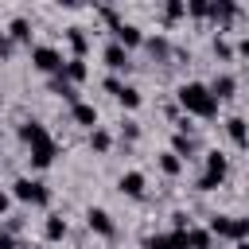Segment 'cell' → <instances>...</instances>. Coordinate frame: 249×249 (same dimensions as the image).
<instances>
[{"label": "cell", "mask_w": 249, "mask_h": 249, "mask_svg": "<svg viewBox=\"0 0 249 249\" xmlns=\"http://www.w3.org/2000/svg\"><path fill=\"white\" fill-rule=\"evenodd\" d=\"M4 31L12 35V43H16V47H35V43H31L35 27H31V19H27V16H12V23H8Z\"/></svg>", "instance_id": "13"}, {"label": "cell", "mask_w": 249, "mask_h": 249, "mask_svg": "<svg viewBox=\"0 0 249 249\" xmlns=\"http://www.w3.org/2000/svg\"><path fill=\"white\" fill-rule=\"evenodd\" d=\"M58 152H62V148H58L54 136H47L43 144H31V148H27V163H31V171H47V167L58 160Z\"/></svg>", "instance_id": "4"}, {"label": "cell", "mask_w": 249, "mask_h": 249, "mask_svg": "<svg viewBox=\"0 0 249 249\" xmlns=\"http://www.w3.org/2000/svg\"><path fill=\"white\" fill-rule=\"evenodd\" d=\"M210 51H214L222 62H233V43H230L226 35H214V39H210Z\"/></svg>", "instance_id": "26"}, {"label": "cell", "mask_w": 249, "mask_h": 249, "mask_svg": "<svg viewBox=\"0 0 249 249\" xmlns=\"http://www.w3.org/2000/svg\"><path fill=\"white\" fill-rule=\"evenodd\" d=\"M206 230H210V237H222V241H226V233H230V214H210V218H206Z\"/></svg>", "instance_id": "25"}, {"label": "cell", "mask_w": 249, "mask_h": 249, "mask_svg": "<svg viewBox=\"0 0 249 249\" xmlns=\"http://www.w3.org/2000/svg\"><path fill=\"white\" fill-rule=\"evenodd\" d=\"M167 245L171 249H191V230H171L167 233Z\"/></svg>", "instance_id": "30"}, {"label": "cell", "mask_w": 249, "mask_h": 249, "mask_svg": "<svg viewBox=\"0 0 249 249\" xmlns=\"http://www.w3.org/2000/svg\"><path fill=\"white\" fill-rule=\"evenodd\" d=\"M191 249H214V237L206 226H191Z\"/></svg>", "instance_id": "27"}, {"label": "cell", "mask_w": 249, "mask_h": 249, "mask_svg": "<svg viewBox=\"0 0 249 249\" xmlns=\"http://www.w3.org/2000/svg\"><path fill=\"white\" fill-rule=\"evenodd\" d=\"M171 226H175V230H191L195 222H191V214H183V210H175V214H171Z\"/></svg>", "instance_id": "36"}, {"label": "cell", "mask_w": 249, "mask_h": 249, "mask_svg": "<svg viewBox=\"0 0 249 249\" xmlns=\"http://www.w3.org/2000/svg\"><path fill=\"white\" fill-rule=\"evenodd\" d=\"M160 16H163L167 27L179 23V19H187V0H167V4H160Z\"/></svg>", "instance_id": "23"}, {"label": "cell", "mask_w": 249, "mask_h": 249, "mask_svg": "<svg viewBox=\"0 0 249 249\" xmlns=\"http://www.w3.org/2000/svg\"><path fill=\"white\" fill-rule=\"evenodd\" d=\"M89 152H93V156H109V152H113V132H109L105 124H97V128L89 132Z\"/></svg>", "instance_id": "20"}, {"label": "cell", "mask_w": 249, "mask_h": 249, "mask_svg": "<svg viewBox=\"0 0 249 249\" xmlns=\"http://www.w3.org/2000/svg\"><path fill=\"white\" fill-rule=\"evenodd\" d=\"M117 191H121L124 198H144V191H148V175H144V171H136V167H128V171H121Z\"/></svg>", "instance_id": "7"}, {"label": "cell", "mask_w": 249, "mask_h": 249, "mask_svg": "<svg viewBox=\"0 0 249 249\" xmlns=\"http://www.w3.org/2000/svg\"><path fill=\"white\" fill-rule=\"evenodd\" d=\"M144 47H148L156 58H167V39H163V35H156V39H144Z\"/></svg>", "instance_id": "32"}, {"label": "cell", "mask_w": 249, "mask_h": 249, "mask_svg": "<svg viewBox=\"0 0 249 249\" xmlns=\"http://www.w3.org/2000/svg\"><path fill=\"white\" fill-rule=\"evenodd\" d=\"M47 136H51V132H47L43 121H35V117H31V121H19V140H23L27 148H31V144H43Z\"/></svg>", "instance_id": "15"}, {"label": "cell", "mask_w": 249, "mask_h": 249, "mask_svg": "<svg viewBox=\"0 0 249 249\" xmlns=\"http://www.w3.org/2000/svg\"><path fill=\"white\" fill-rule=\"evenodd\" d=\"M117 105H121L124 113H136V109L144 105V93H140V89H136L132 82H124V89L117 93Z\"/></svg>", "instance_id": "21"}, {"label": "cell", "mask_w": 249, "mask_h": 249, "mask_svg": "<svg viewBox=\"0 0 249 249\" xmlns=\"http://www.w3.org/2000/svg\"><path fill=\"white\" fill-rule=\"evenodd\" d=\"M222 183L214 179V175H206V171H198V179H195V191H202V195H210V191H218Z\"/></svg>", "instance_id": "31"}, {"label": "cell", "mask_w": 249, "mask_h": 249, "mask_svg": "<svg viewBox=\"0 0 249 249\" xmlns=\"http://www.w3.org/2000/svg\"><path fill=\"white\" fill-rule=\"evenodd\" d=\"M8 195L16 198V202H27V206H39V210H47L51 206V187L43 183V179H31V175H19V179H12V187H8Z\"/></svg>", "instance_id": "2"}, {"label": "cell", "mask_w": 249, "mask_h": 249, "mask_svg": "<svg viewBox=\"0 0 249 249\" xmlns=\"http://www.w3.org/2000/svg\"><path fill=\"white\" fill-rule=\"evenodd\" d=\"M233 58H249V35H241V39L233 43Z\"/></svg>", "instance_id": "37"}, {"label": "cell", "mask_w": 249, "mask_h": 249, "mask_svg": "<svg viewBox=\"0 0 249 249\" xmlns=\"http://www.w3.org/2000/svg\"><path fill=\"white\" fill-rule=\"evenodd\" d=\"M62 78H66L70 86H82V82L89 78V62H86V58H70V54H66V66H62Z\"/></svg>", "instance_id": "18"}, {"label": "cell", "mask_w": 249, "mask_h": 249, "mask_svg": "<svg viewBox=\"0 0 249 249\" xmlns=\"http://www.w3.org/2000/svg\"><path fill=\"white\" fill-rule=\"evenodd\" d=\"M86 226H89V233H97V237H113V233H117V222H113V214H109L105 206H89V210H86Z\"/></svg>", "instance_id": "8"}, {"label": "cell", "mask_w": 249, "mask_h": 249, "mask_svg": "<svg viewBox=\"0 0 249 249\" xmlns=\"http://www.w3.org/2000/svg\"><path fill=\"white\" fill-rule=\"evenodd\" d=\"M66 233H70V222L62 214H47L43 218V241H62Z\"/></svg>", "instance_id": "17"}, {"label": "cell", "mask_w": 249, "mask_h": 249, "mask_svg": "<svg viewBox=\"0 0 249 249\" xmlns=\"http://www.w3.org/2000/svg\"><path fill=\"white\" fill-rule=\"evenodd\" d=\"M121 140H128V144H132V140H140V121L124 117V121H121Z\"/></svg>", "instance_id": "29"}, {"label": "cell", "mask_w": 249, "mask_h": 249, "mask_svg": "<svg viewBox=\"0 0 249 249\" xmlns=\"http://www.w3.org/2000/svg\"><path fill=\"white\" fill-rule=\"evenodd\" d=\"M202 171L214 175L218 183H226V175H230V156H226L222 148H206V152H202Z\"/></svg>", "instance_id": "9"}, {"label": "cell", "mask_w": 249, "mask_h": 249, "mask_svg": "<svg viewBox=\"0 0 249 249\" xmlns=\"http://www.w3.org/2000/svg\"><path fill=\"white\" fill-rule=\"evenodd\" d=\"M175 105H179L187 117H198V121H214L218 109H222L206 82H179V86H175Z\"/></svg>", "instance_id": "1"}, {"label": "cell", "mask_w": 249, "mask_h": 249, "mask_svg": "<svg viewBox=\"0 0 249 249\" xmlns=\"http://www.w3.org/2000/svg\"><path fill=\"white\" fill-rule=\"evenodd\" d=\"M109 31H113V43H121L128 54H132V51H140V47H144V39H148V35H144L136 23H128V19H117Z\"/></svg>", "instance_id": "5"}, {"label": "cell", "mask_w": 249, "mask_h": 249, "mask_svg": "<svg viewBox=\"0 0 249 249\" xmlns=\"http://www.w3.org/2000/svg\"><path fill=\"white\" fill-rule=\"evenodd\" d=\"M101 86H105V93H109V97H117V93L124 89V78H117V74H109V78H105Z\"/></svg>", "instance_id": "33"}, {"label": "cell", "mask_w": 249, "mask_h": 249, "mask_svg": "<svg viewBox=\"0 0 249 249\" xmlns=\"http://www.w3.org/2000/svg\"><path fill=\"white\" fill-rule=\"evenodd\" d=\"M12 54H16V43H12V35H8V31H0V58L8 62Z\"/></svg>", "instance_id": "34"}, {"label": "cell", "mask_w": 249, "mask_h": 249, "mask_svg": "<svg viewBox=\"0 0 249 249\" xmlns=\"http://www.w3.org/2000/svg\"><path fill=\"white\" fill-rule=\"evenodd\" d=\"M245 19H249V8H245Z\"/></svg>", "instance_id": "41"}, {"label": "cell", "mask_w": 249, "mask_h": 249, "mask_svg": "<svg viewBox=\"0 0 249 249\" xmlns=\"http://www.w3.org/2000/svg\"><path fill=\"white\" fill-rule=\"evenodd\" d=\"M47 89H51L54 97H62L66 105H78V101H82V97H78V86H70L62 74H58V78H47Z\"/></svg>", "instance_id": "19"}, {"label": "cell", "mask_w": 249, "mask_h": 249, "mask_svg": "<svg viewBox=\"0 0 249 249\" xmlns=\"http://www.w3.org/2000/svg\"><path fill=\"white\" fill-rule=\"evenodd\" d=\"M171 152L187 163V160L198 152V140H195V136H183V132H171Z\"/></svg>", "instance_id": "22"}, {"label": "cell", "mask_w": 249, "mask_h": 249, "mask_svg": "<svg viewBox=\"0 0 249 249\" xmlns=\"http://www.w3.org/2000/svg\"><path fill=\"white\" fill-rule=\"evenodd\" d=\"M226 241H230V245H237V241H249V214H237V218H230V233H226Z\"/></svg>", "instance_id": "24"}, {"label": "cell", "mask_w": 249, "mask_h": 249, "mask_svg": "<svg viewBox=\"0 0 249 249\" xmlns=\"http://www.w3.org/2000/svg\"><path fill=\"white\" fill-rule=\"evenodd\" d=\"M226 136L237 152H249V121L245 117H226Z\"/></svg>", "instance_id": "12"}, {"label": "cell", "mask_w": 249, "mask_h": 249, "mask_svg": "<svg viewBox=\"0 0 249 249\" xmlns=\"http://www.w3.org/2000/svg\"><path fill=\"white\" fill-rule=\"evenodd\" d=\"M206 86H210V93L218 97V105H222V101H230V97L237 93V78H233L230 70H222V74H214V78H210Z\"/></svg>", "instance_id": "14"}, {"label": "cell", "mask_w": 249, "mask_h": 249, "mask_svg": "<svg viewBox=\"0 0 249 249\" xmlns=\"http://www.w3.org/2000/svg\"><path fill=\"white\" fill-rule=\"evenodd\" d=\"M31 66H35L39 74H47V78H58L62 66H66V51L54 47V43H35V47H31Z\"/></svg>", "instance_id": "3"}, {"label": "cell", "mask_w": 249, "mask_h": 249, "mask_svg": "<svg viewBox=\"0 0 249 249\" xmlns=\"http://www.w3.org/2000/svg\"><path fill=\"white\" fill-rule=\"evenodd\" d=\"M187 19H210V0H187Z\"/></svg>", "instance_id": "28"}, {"label": "cell", "mask_w": 249, "mask_h": 249, "mask_svg": "<svg viewBox=\"0 0 249 249\" xmlns=\"http://www.w3.org/2000/svg\"><path fill=\"white\" fill-rule=\"evenodd\" d=\"M156 167H160V171H163L167 179H179V175L187 171V163H183V160H179V156H175L171 148H163V152L156 156Z\"/></svg>", "instance_id": "16"}, {"label": "cell", "mask_w": 249, "mask_h": 249, "mask_svg": "<svg viewBox=\"0 0 249 249\" xmlns=\"http://www.w3.org/2000/svg\"><path fill=\"white\" fill-rule=\"evenodd\" d=\"M70 121H74L78 128H86V132H93L101 117H97V105H93V101H78V105H70Z\"/></svg>", "instance_id": "11"}, {"label": "cell", "mask_w": 249, "mask_h": 249, "mask_svg": "<svg viewBox=\"0 0 249 249\" xmlns=\"http://www.w3.org/2000/svg\"><path fill=\"white\" fill-rule=\"evenodd\" d=\"M140 249H171V245H167V233H152V237H144Z\"/></svg>", "instance_id": "35"}, {"label": "cell", "mask_w": 249, "mask_h": 249, "mask_svg": "<svg viewBox=\"0 0 249 249\" xmlns=\"http://www.w3.org/2000/svg\"><path fill=\"white\" fill-rule=\"evenodd\" d=\"M12 202H16V198H12V195H8V191H4V187H0V218H4V214H8V210H12Z\"/></svg>", "instance_id": "38"}, {"label": "cell", "mask_w": 249, "mask_h": 249, "mask_svg": "<svg viewBox=\"0 0 249 249\" xmlns=\"http://www.w3.org/2000/svg\"><path fill=\"white\" fill-rule=\"evenodd\" d=\"M62 39H66V47H70V58H86V54H89V35H86V27L70 23V27L62 31Z\"/></svg>", "instance_id": "10"}, {"label": "cell", "mask_w": 249, "mask_h": 249, "mask_svg": "<svg viewBox=\"0 0 249 249\" xmlns=\"http://www.w3.org/2000/svg\"><path fill=\"white\" fill-rule=\"evenodd\" d=\"M0 109H4V93H0Z\"/></svg>", "instance_id": "40"}, {"label": "cell", "mask_w": 249, "mask_h": 249, "mask_svg": "<svg viewBox=\"0 0 249 249\" xmlns=\"http://www.w3.org/2000/svg\"><path fill=\"white\" fill-rule=\"evenodd\" d=\"M101 62H105V70H109V74H117V78H121V74H128V66H132V54H128L121 43H113V39H109V43L101 47Z\"/></svg>", "instance_id": "6"}, {"label": "cell", "mask_w": 249, "mask_h": 249, "mask_svg": "<svg viewBox=\"0 0 249 249\" xmlns=\"http://www.w3.org/2000/svg\"><path fill=\"white\" fill-rule=\"evenodd\" d=\"M233 249H249V241H237V245H233Z\"/></svg>", "instance_id": "39"}]
</instances>
